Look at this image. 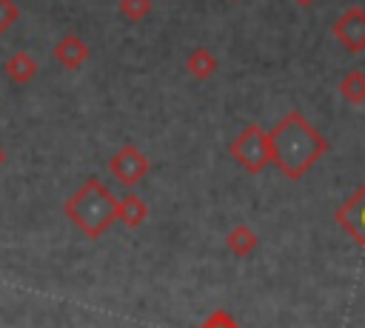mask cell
I'll use <instances>...</instances> for the list:
<instances>
[{
	"instance_id": "6da1fadb",
	"label": "cell",
	"mask_w": 365,
	"mask_h": 328,
	"mask_svg": "<svg viewBox=\"0 0 365 328\" xmlns=\"http://www.w3.org/2000/svg\"><path fill=\"white\" fill-rule=\"evenodd\" d=\"M268 143L271 165H277V171L288 180H302L328 151V140L297 108L285 111V117L277 120V125L268 131Z\"/></svg>"
},
{
	"instance_id": "7a4b0ae2",
	"label": "cell",
	"mask_w": 365,
	"mask_h": 328,
	"mask_svg": "<svg viewBox=\"0 0 365 328\" xmlns=\"http://www.w3.org/2000/svg\"><path fill=\"white\" fill-rule=\"evenodd\" d=\"M68 222L88 240L103 237L117 222V197L100 177H88L63 205Z\"/></svg>"
},
{
	"instance_id": "3957f363",
	"label": "cell",
	"mask_w": 365,
	"mask_h": 328,
	"mask_svg": "<svg viewBox=\"0 0 365 328\" xmlns=\"http://www.w3.org/2000/svg\"><path fill=\"white\" fill-rule=\"evenodd\" d=\"M228 154L234 157V163L240 168H245L248 174H259L265 165H271V143H268V131L259 123H248L231 143H228Z\"/></svg>"
},
{
	"instance_id": "277c9868",
	"label": "cell",
	"mask_w": 365,
	"mask_h": 328,
	"mask_svg": "<svg viewBox=\"0 0 365 328\" xmlns=\"http://www.w3.org/2000/svg\"><path fill=\"white\" fill-rule=\"evenodd\" d=\"M108 171L111 177L125 185V188H134L145 174H148V157L134 145V143H125L123 148H117L108 160Z\"/></svg>"
},
{
	"instance_id": "5b68a950",
	"label": "cell",
	"mask_w": 365,
	"mask_h": 328,
	"mask_svg": "<svg viewBox=\"0 0 365 328\" xmlns=\"http://www.w3.org/2000/svg\"><path fill=\"white\" fill-rule=\"evenodd\" d=\"M331 34L334 40L351 51V54H359L365 51V9L362 6H348L331 26Z\"/></svg>"
},
{
	"instance_id": "8992f818",
	"label": "cell",
	"mask_w": 365,
	"mask_h": 328,
	"mask_svg": "<svg viewBox=\"0 0 365 328\" xmlns=\"http://www.w3.org/2000/svg\"><path fill=\"white\" fill-rule=\"evenodd\" d=\"M334 220L365 251V183L334 211Z\"/></svg>"
},
{
	"instance_id": "52a82bcc",
	"label": "cell",
	"mask_w": 365,
	"mask_h": 328,
	"mask_svg": "<svg viewBox=\"0 0 365 328\" xmlns=\"http://www.w3.org/2000/svg\"><path fill=\"white\" fill-rule=\"evenodd\" d=\"M51 57H54V63H60L66 71H77L80 66L88 63L91 46H88L83 37H77V34H63V37L54 43V48H51Z\"/></svg>"
},
{
	"instance_id": "ba28073f",
	"label": "cell",
	"mask_w": 365,
	"mask_h": 328,
	"mask_svg": "<svg viewBox=\"0 0 365 328\" xmlns=\"http://www.w3.org/2000/svg\"><path fill=\"white\" fill-rule=\"evenodd\" d=\"M145 220H148V203L140 194L128 191L123 200H117V222H123L125 228H140Z\"/></svg>"
},
{
	"instance_id": "9c48e42d",
	"label": "cell",
	"mask_w": 365,
	"mask_h": 328,
	"mask_svg": "<svg viewBox=\"0 0 365 328\" xmlns=\"http://www.w3.org/2000/svg\"><path fill=\"white\" fill-rule=\"evenodd\" d=\"M3 71H6L9 83H14V86H26V83H31L34 74H37V60H34L29 51H14V54L6 60Z\"/></svg>"
},
{
	"instance_id": "30bf717a",
	"label": "cell",
	"mask_w": 365,
	"mask_h": 328,
	"mask_svg": "<svg viewBox=\"0 0 365 328\" xmlns=\"http://www.w3.org/2000/svg\"><path fill=\"white\" fill-rule=\"evenodd\" d=\"M217 57L205 48V46H197L194 51H188V57H185V71L194 77V80H208L214 71H217Z\"/></svg>"
},
{
	"instance_id": "8fae6325",
	"label": "cell",
	"mask_w": 365,
	"mask_h": 328,
	"mask_svg": "<svg viewBox=\"0 0 365 328\" xmlns=\"http://www.w3.org/2000/svg\"><path fill=\"white\" fill-rule=\"evenodd\" d=\"M336 88H339V97H342L345 103H351V106H362V103H365V71H362V68H351V71H345Z\"/></svg>"
},
{
	"instance_id": "7c38bea8",
	"label": "cell",
	"mask_w": 365,
	"mask_h": 328,
	"mask_svg": "<svg viewBox=\"0 0 365 328\" xmlns=\"http://www.w3.org/2000/svg\"><path fill=\"white\" fill-rule=\"evenodd\" d=\"M257 234H254V228H248V225H234L228 234H225V248L234 254V257H248V254H254V248H257Z\"/></svg>"
},
{
	"instance_id": "4fadbf2b",
	"label": "cell",
	"mask_w": 365,
	"mask_h": 328,
	"mask_svg": "<svg viewBox=\"0 0 365 328\" xmlns=\"http://www.w3.org/2000/svg\"><path fill=\"white\" fill-rule=\"evenodd\" d=\"M117 11L128 23H143L151 14V0H117Z\"/></svg>"
},
{
	"instance_id": "5bb4252c",
	"label": "cell",
	"mask_w": 365,
	"mask_h": 328,
	"mask_svg": "<svg viewBox=\"0 0 365 328\" xmlns=\"http://www.w3.org/2000/svg\"><path fill=\"white\" fill-rule=\"evenodd\" d=\"M20 20V6L14 0H0V34H6Z\"/></svg>"
},
{
	"instance_id": "9a60e30c",
	"label": "cell",
	"mask_w": 365,
	"mask_h": 328,
	"mask_svg": "<svg viewBox=\"0 0 365 328\" xmlns=\"http://www.w3.org/2000/svg\"><path fill=\"white\" fill-rule=\"evenodd\" d=\"M200 328H242V325L231 314H225V311H211Z\"/></svg>"
},
{
	"instance_id": "2e32d148",
	"label": "cell",
	"mask_w": 365,
	"mask_h": 328,
	"mask_svg": "<svg viewBox=\"0 0 365 328\" xmlns=\"http://www.w3.org/2000/svg\"><path fill=\"white\" fill-rule=\"evenodd\" d=\"M294 3H297V6H314L317 0H294Z\"/></svg>"
},
{
	"instance_id": "e0dca14e",
	"label": "cell",
	"mask_w": 365,
	"mask_h": 328,
	"mask_svg": "<svg viewBox=\"0 0 365 328\" xmlns=\"http://www.w3.org/2000/svg\"><path fill=\"white\" fill-rule=\"evenodd\" d=\"M6 163V151H3V145H0V165Z\"/></svg>"
},
{
	"instance_id": "ac0fdd59",
	"label": "cell",
	"mask_w": 365,
	"mask_h": 328,
	"mask_svg": "<svg viewBox=\"0 0 365 328\" xmlns=\"http://www.w3.org/2000/svg\"><path fill=\"white\" fill-rule=\"evenodd\" d=\"M231 3H234V0H231Z\"/></svg>"
}]
</instances>
